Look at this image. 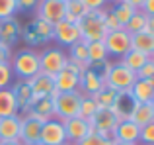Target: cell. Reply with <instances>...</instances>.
<instances>
[{"label": "cell", "instance_id": "cell-46", "mask_svg": "<svg viewBox=\"0 0 154 145\" xmlns=\"http://www.w3.org/2000/svg\"><path fill=\"white\" fill-rule=\"evenodd\" d=\"M125 4H129V6H133L135 10H140L143 8V4H144V0H123Z\"/></svg>", "mask_w": 154, "mask_h": 145}, {"label": "cell", "instance_id": "cell-37", "mask_svg": "<svg viewBox=\"0 0 154 145\" xmlns=\"http://www.w3.org/2000/svg\"><path fill=\"white\" fill-rule=\"evenodd\" d=\"M20 37L23 39V41L27 43L29 47H39V45H43L41 41H39V37H37V34L33 31V27H31V24H27L26 27L22 30V35Z\"/></svg>", "mask_w": 154, "mask_h": 145}, {"label": "cell", "instance_id": "cell-52", "mask_svg": "<svg viewBox=\"0 0 154 145\" xmlns=\"http://www.w3.org/2000/svg\"><path fill=\"white\" fill-rule=\"evenodd\" d=\"M107 2H119V0H107Z\"/></svg>", "mask_w": 154, "mask_h": 145}, {"label": "cell", "instance_id": "cell-16", "mask_svg": "<svg viewBox=\"0 0 154 145\" xmlns=\"http://www.w3.org/2000/svg\"><path fill=\"white\" fill-rule=\"evenodd\" d=\"M20 35H22V26H20V22L14 16L0 20V41L4 45L14 47L20 41Z\"/></svg>", "mask_w": 154, "mask_h": 145}, {"label": "cell", "instance_id": "cell-21", "mask_svg": "<svg viewBox=\"0 0 154 145\" xmlns=\"http://www.w3.org/2000/svg\"><path fill=\"white\" fill-rule=\"evenodd\" d=\"M20 108H18V100H16L12 88H2L0 90V120L2 118H10V116H18Z\"/></svg>", "mask_w": 154, "mask_h": 145}, {"label": "cell", "instance_id": "cell-10", "mask_svg": "<svg viewBox=\"0 0 154 145\" xmlns=\"http://www.w3.org/2000/svg\"><path fill=\"white\" fill-rule=\"evenodd\" d=\"M35 10H37V16H35V18L43 20V22L51 24V26H57V24L63 22L64 16H66L64 4L59 2V0H39Z\"/></svg>", "mask_w": 154, "mask_h": 145}, {"label": "cell", "instance_id": "cell-26", "mask_svg": "<svg viewBox=\"0 0 154 145\" xmlns=\"http://www.w3.org/2000/svg\"><path fill=\"white\" fill-rule=\"evenodd\" d=\"M64 10H66L64 20H66V22H72V24H78L80 20L90 12L82 4V0H68V2H64Z\"/></svg>", "mask_w": 154, "mask_h": 145}, {"label": "cell", "instance_id": "cell-13", "mask_svg": "<svg viewBox=\"0 0 154 145\" xmlns=\"http://www.w3.org/2000/svg\"><path fill=\"white\" fill-rule=\"evenodd\" d=\"M53 27H55V39L60 43V45H64V47H70L72 43H76V41L82 39L78 24H72V22L63 20V22H59Z\"/></svg>", "mask_w": 154, "mask_h": 145}, {"label": "cell", "instance_id": "cell-19", "mask_svg": "<svg viewBox=\"0 0 154 145\" xmlns=\"http://www.w3.org/2000/svg\"><path fill=\"white\" fill-rule=\"evenodd\" d=\"M20 127H22L20 114L10 116V118H2L0 120V141H18Z\"/></svg>", "mask_w": 154, "mask_h": 145}, {"label": "cell", "instance_id": "cell-6", "mask_svg": "<svg viewBox=\"0 0 154 145\" xmlns=\"http://www.w3.org/2000/svg\"><path fill=\"white\" fill-rule=\"evenodd\" d=\"M68 57L63 49L59 47H49V49H43V53H39V67H41L43 75H49L55 79L60 71L64 69Z\"/></svg>", "mask_w": 154, "mask_h": 145}, {"label": "cell", "instance_id": "cell-15", "mask_svg": "<svg viewBox=\"0 0 154 145\" xmlns=\"http://www.w3.org/2000/svg\"><path fill=\"white\" fill-rule=\"evenodd\" d=\"M103 86H105V82L100 79V75L92 69V67H88V69L80 75L78 90H80V94H82V96H96Z\"/></svg>", "mask_w": 154, "mask_h": 145}, {"label": "cell", "instance_id": "cell-50", "mask_svg": "<svg viewBox=\"0 0 154 145\" xmlns=\"http://www.w3.org/2000/svg\"><path fill=\"white\" fill-rule=\"evenodd\" d=\"M150 106H152V110H154V96H152V100H150Z\"/></svg>", "mask_w": 154, "mask_h": 145}, {"label": "cell", "instance_id": "cell-53", "mask_svg": "<svg viewBox=\"0 0 154 145\" xmlns=\"http://www.w3.org/2000/svg\"><path fill=\"white\" fill-rule=\"evenodd\" d=\"M59 2H63V4H64V2H68V0H59Z\"/></svg>", "mask_w": 154, "mask_h": 145}, {"label": "cell", "instance_id": "cell-18", "mask_svg": "<svg viewBox=\"0 0 154 145\" xmlns=\"http://www.w3.org/2000/svg\"><path fill=\"white\" fill-rule=\"evenodd\" d=\"M129 96L135 104H150L154 96V80H135V84L129 90Z\"/></svg>", "mask_w": 154, "mask_h": 145}, {"label": "cell", "instance_id": "cell-24", "mask_svg": "<svg viewBox=\"0 0 154 145\" xmlns=\"http://www.w3.org/2000/svg\"><path fill=\"white\" fill-rule=\"evenodd\" d=\"M133 124H137L139 127L148 126L150 122H154V110L150 104H135L131 110V116H129Z\"/></svg>", "mask_w": 154, "mask_h": 145}, {"label": "cell", "instance_id": "cell-23", "mask_svg": "<svg viewBox=\"0 0 154 145\" xmlns=\"http://www.w3.org/2000/svg\"><path fill=\"white\" fill-rule=\"evenodd\" d=\"M68 61H72L74 65H78L82 71H86L88 67H90V61H88V45H86V41H76V43H72L70 47H68Z\"/></svg>", "mask_w": 154, "mask_h": 145}, {"label": "cell", "instance_id": "cell-49", "mask_svg": "<svg viewBox=\"0 0 154 145\" xmlns=\"http://www.w3.org/2000/svg\"><path fill=\"white\" fill-rule=\"evenodd\" d=\"M0 145H20L18 141H0Z\"/></svg>", "mask_w": 154, "mask_h": 145}, {"label": "cell", "instance_id": "cell-32", "mask_svg": "<svg viewBox=\"0 0 154 145\" xmlns=\"http://www.w3.org/2000/svg\"><path fill=\"white\" fill-rule=\"evenodd\" d=\"M117 96H119V94H117L115 90H111L109 86H103L102 90H100V92H98L96 96H92V98L96 100V104H98V108H107V110H109V108H111L113 104H115Z\"/></svg>", "mask_w": 154, "mask_h": 145}, {"label": "cell", "instance_id": "cell-2", "mask_svg": "<svg viewBox=\"0 0 154 145\" xmlns=\"http://www.w3.org/2000/svg\"><path fill=\"white\" fill-rule=\"evenodd\" d=\"M10 67L14 76H18L20 80H29L33 79L35 75L41 72V67H39V53L33 49H20L16 53H12L10 59Z\"/></svg>", "mask_w": 154, "mask_h": 145}, {"label": "cell", "instance_id": "cell-9", "mask_svg": "<svg viewBox=\"0 0 154 145\" xmlns=\"http://www.w3.org/2000/svg\"><path fill=\"white\" fill-rule=\"evenodd\" d=\"M103 43H105V49H107L109 55L121 59L125 53H129V51H131V34H129L127 30L107 31Z\"/></svg>", "mask_w": 154, "mask_h": 145}, {"label": "cell", "instance_id": "cell-25", "mask_svg": "<svg viewBox=\"0 0 154 145\" xmlns=\"http://www.w3.org/2000/svg\"><path fill=\"white\" fill-rule=\"evenodd\" d=\"M133 106H135V102L131 100V96H129V92H123V94H119L117 96V100H115V104H113L109 110L115 114V118L119 120H129V116H131V110H133Z\"/></svg>", "mask_w": 154, "mask_h": 145}, {"label": "cell", "instance_id": "cell-29", "mask_svg": "<svg viewBox=\"0 0 154 145\" xmlns=\"http://www.w3.org/2000/svg\"><path fill=\"white\" fill-rule=\"evenodd\" d=\"M146 61H150V57L140 53V51H135V49H131L129 53H125L123 57H121V63H123L127 69H131L133 72H137Z\"/></svg>", "mask_w": 154, "mask_h": 145}, {"label": "cell", "instance_id": "cell-35", "mask_svg": "<svg viewBox=\"0 0 154 145\" xmlns=\"http://www.w3.org/2000/svg\"><path fill=\"white\" fill-rule=\"evenodd\" d=\"M76 145H113V139L103 137V135L96 134V131H90L86 137H82Z\"/></svg>", "mask_w": 154, "mask_h": 145}, {"label": "cell", "instance_id": "cell-17", "mask_svg": "<svg viewBox=\"0 0 154 145\" xmlns=\"http://www.w3.org/2000/svg\"><path fill=\"white\" fill-rule=\"evenodd\" d=\"M140 135V127L137 124H133L131 120H121L113 130V139L123 143H137Z\"/></svg>", "mask_w": 154, "mask_h": 145}, {"label": "cell", "instance_id": "cell-43", "mask_svg": "<svg viewBox=\"0 0 154 145\" xmlns=\"http://www.w3.org/2000/svg\"><path fill=\"white\" fill-rule=\"evenodd\" d=\"M82 4L88 10H100V8H105L107 0H82Z\"/></svg>", "mask_w": 154, "mask_h": 145}, {"label": "cell", "instance_id": "cell-7", "mask_svg": "<svg viewBox=\"0 0 154 145\" xmlns=\"http://www.w3.org/2000/svg\"><path fill=\"white\" fill-rule=\"evenodd\" d=\"M88 124H90V131H96V134L103 135V137L113 139V130H115V126L119 124V120L115 118V114H113L111 110H107V108H98V112L88 120Z\"/></svg>", "mask_w": 154, "mask_h": 145}, {"label": "cell", "instance_id": "cell-11", "mask_svg": "<svg viewBox=\"0 0 154 145\" xmlns=\"http://www.w3.org/2000/svg\"><path fill=\"white\" fill-rule=\"evenodd\" d=\"M31 86V94H33V100H31V104L35 102V100H41V98H57V96L60 94L59 90L55 88V79L49 75H43V72H39V75H35L33 79L27 80Z\"/></svg>", "mask_w": 154, "mask_h": 145}, {"label": "cell", "instance_id": "cell-12", "mask_svg": "<svg viewBox=\"0 0 154 145\" xmlns=\"http://www.w3.org/2000/svg\"><path fill=\"white\" fill-rule=\"evenodd\" d=\"M66 141L64 135V126L60 120L51 118L43 124L41 127V135H39V145H63Z\"/></svg>", "mask_w": 154, "mask_h": 145}, {"label": "cell", "instance_id": "cell-39", "mask_svg": "<svg viewBox=\"0 0 154 145\" xmlns=\"http://www.w3.org/2000/svg\"><path fill=\"white\" fill-rule=\"evenodd\" d=\"M135 75H137L139 80H154V61H152V59L146 61L139 71L135 72Z\"/></svg>", "mask_w": 154, "mask_h": 145}, {"label": "cell", "instance_id": "cell-5", "mask_svg": "<svg viewBox=\"0 0 154 145\" xmlns=\"http://www.w3.org/2000/svg\"><path fill=\"white\" fill-rule=\"evenodd\" d=\"M135 80H137V75L119 61V63H113L111 65V71H109L107 80H105V86H109L111 90H115L117 94H123V92L131 90V86L135 84Z\"/></svg>", "mask_w": 154, "mask_h": 145}, {"label": "cell", "instance_id": "cell-28", "mask_svg": "<svg viewBox=\"0 0 154 145\" xmlns=\"http://www.w3.org/2000/svg\"><path fill=\"white\" fill-rule=\"evenodd\" d=\"M109 12H111V14L117 18L119 26H121V27H125V26H127V22L131 20V16L135 14L137 10H135L133 6H129V4H125L123 0H119V2H113V6L109 8Z\"/></svg>", "mask_w": 154, "mask_h": 145}, {"label": "cell", "instance_id": "cell-4", "mask_svg": "<svg viewBox=\"0 0 154 145\" xmlns=\"http://www.w3.org/2000/svg\"><path fill=\"white\" fill-rule=\"evenodd\" d=\"M80 102H82V94L80 90L74 92H60L57 98H53V114L57 120L64 122L74 116L80 114Z\"/></svg>", "mask_w": 154, "mask_h": 145}, {"label": "cell", "instance_id": "cell-14", "mask_svg": "<svg viewBox=\"0 0 154 145\" xmlns=\"http://www.w3.org/2000/svg\"><path fill=\"white\" fill-rule=\"evenodd\" d=\"M63 126H64L66 141H70V143H78L82 137H86V135L90 134V124H88V120L80 118V116H74V118H70V120H64Z\"/></svg>", "mask_w": 154, "mask_h": 145}, {"label": "cell", "instance_id": "cell-42", "mask_svg": "<svg viewBox=\"0 0 154 145\" xmlns=\"http://www.w3.org/2000/svg\"><path fill=\"white\" fill-rule=\"evenodd\" d=\"M37 4H39V0H18V10L29 12V10H35Z\"/></svg>", "mask_w": 154, "mask_h": 145}, {"label": "cell", "instance_id": "cell-20", "mask_svg": "<svg viewBox=\"0 0 154 145\" xmlns=\"http://www.w3.org/2000/svg\"><path fill=\"white\" fill-rule=\"evenodd\" d=\"M10 88H12V92H14L16 100H18L20 112H27L31 108V100H33L29 82H27V80H16V82H12Z\"/></svg>", "mask_w": 154, "mask_h": 145}, {"label": "cell", "instance_id": "cell-33", "mask_svg": "<svg viewBox=\"0 0 154 145\" xmlns=\"http://www.w3.org/2000/svg\"><path fill=\"white\" fill-rule=\"evenodd\" d=\"M29 110L35 112V114H39V116H43L45 120L55 118V114H53V98H49V96H47V98H41V100H35Z\"/></svg>", "mask_w": 154, "mask_h": 145}, {"label": "cell", "instance_id": "cell-3", "mask_svg": "<svg viewBox=\"0 0 154 145\" xmlns=\"http://www.w3.org/2000/svg\"><path fill=\"white\" fill-rule=\"evenodd\" d=\"M22 118V127H20V145H39V135H41V127L47 122L43 116L35 114V112L27 110L23 114H20Z\"/></svg>", "mask_w": 154, "mask_h": 145}, {"label": "cell", "instance_id": "cell-38", "mask_svg": "<svg viewBox=\"0 0 154 145\" xmlns=\"http://www.w3.org/2000/svg\"><path fill=\"white\" fill-rule=\"evenodd\" d=\"M12 76H14V72H12L10 63H0V90L12 84Z\"/></svg>", "mask_w": 154, "mask_h": 145}, {"label": "cell", "instance_id": "cell-54", "mask_svg": "<svg viewBox=\"0 0 154 145\" xmlns=\"http://www.w3.org/2000/svg\"><path fill=\"white\" fill-rule=\"evenodd\" d=\"M152 61H154V57H152Z\"/></svg>", "mask_w": 154, "mask_h": 145}, {"label": "cell", "instance_id": "cell-31", "mask_svg": "<svg viewBox=\"0 0 154 145\" xmlns=\"http://www.w3.org/2000/svg\"><path fill=\"white\" fill-rule=\"evenodd\" d=\"M146 20H148V16L144 14L143 10H137L135 14L131 16V20L127 22V26L123 27V30H127L129 34H139V31H144V27H146Z\"/></svg>", "mask_w": 154, "mask_h": 145}, {"label": "cell", "instance_id": "cell-30", "mask_svg": "<svg viewBox=\"0 0 154 145\" xmlns=\"http://www.w3.org/2000/svg\"><path fill=\"white\" fill-rule=\"evenodd\" d=\"M29 24H31V27H33V31L37 34V37H39L41 43H47V41H51V39H55V27H53L51 24L43 22V20H39V18L31 20Z\"/></svg>", "mask_w": 154, "mask_h": 145}, {"label": "cell", "instance_id": "cell-51", "mask_svg": "<svg viewBox=\"0 0 154 145\" xmlns=\"http://www.w3.org/2000/svg\"><path fill=\"white\" fill-rule=\"evenodd\" d=\"M63 145H76V143H70V141H64Z\"/></svg>", "mask_w": 154, "mask_h": 145}, {"label": "cell", "instance_id": "cell-40", "mask_svg": "<svg viewBox=\"0 0 154 145\" xmlns=\"http://www.w3.org/2000/svg\"><path fill=\"white\" fill-rule=\"evenodd\" d=\"M139 141L143 145H154V122H150L148 126H144V127H140Z\"/></svg>", "mask_w": 154, "mask_h": 145}, {"label": "cell", "instance_id": "cell-1", "mask_svg": "<svg viewBox=\"0 0 154 145\" xmlns=\"http://www.w3.org/2000/svg\"><path fill=\"white\" fill-rule=\"evenodd\" d=\"M105 14H107V8L90 10L78 22L82 41L90 43V41H103L105 39V35H107V30H105Z\"/></svg>", "mask_w": 154, "mask_h": 145}, {"label": "cell", "instance_id": "cell-44", "mask_svg": "<svg viewBox=\"0 0 154 145\" xmlns=\"http://www.w3.org/2000/svg\"><path fill=\"white\" fill-rule=\"evenodd\" d=\"M10 59H12V47L4 45L0 41V63H10Z\"/></svg>", "mask_w": 154, "mask_h": 145}, {"label": "cell", "instance_id": "cell-41", "mask_svg": "<svg viewBox=\"0 0 154 145\" xmlns=\"http://www.w3.org/2000/svg\"><path fill=\"white\" fill-rule=\"evenodd\" d=\"M105 30L107 31H117V30H123V27L119 26V22H117V18L109 12L107 8V14H105Z\"/></svg>", "mask_w": 154, "mask_h": 145}, {"label": "cell", "instance_id": "cell-48", "mask_svg": "<svg viewBox=\"0 0 154 145\" xmlns=\"http://www.w3.org/2000/svg\"><path fill=\"white\" fill-rule=\"evenodd\" d=\"M113 145H137V143H123V141H117V139H113Z\"/></svg>", "mask_w": 154, "mask_h": 145}, {"label": "cell", "instance_id": "cell-47", "mask_svg": "<svg viewBox=\"0 0 154 145\" xmlns=\"http://www.w3.org/2000/svg\"><path fill=\"white\" fill-rule=\"evenodd\" d=\"M144 31H148L150 35H154V16H148V20H146V27H144Z\"/></svg>", "mask_w": 154, "mask_h": 145}, {"label": "cell", "instance_id": "cell-27", "mask_svg": "<svg viewBox=\"0 0 154 145\" xmlns=\"http://www.w3.org/2000/svg\"><path fill=\"white\" fill-rule=\"evenodd\" d=\"M86 45H88V61H90V65H98V63L107 61L109 53L105 49L103 41H90Z\"/></svg>", "mask_w": 154, "mask_h": 145}, {"label": "cell", "instance_id": "cell-8", "mask_svg": "<svg viewBox=\"0 0 154 145\" xmlns=\"http://www.w3.org/2000/svg\"><path fill=\"white\" fill-rule=\"evenodd\" d=\"M82 69L78 65H74L72 61H66L64 69L55 76V88L59 92H74L78 90L80 84V75H82Z\"/></svg>", "mask_w": 154, "mask_h": 145}, {"label": "cell", "instance_id": "cell-36", "mask_svg": "<svg viewBox=\"0 0 154 145\" xmlns=\"http://www.w3.org/2000/svg\"><path fill=\"white\" fill-rule=\"evenodd\" d=\"M18 12V0H0V20L12 18Z\"/></svg>", "mask_w": 154, "mask_h": 145}, {"label": "cell", "instance_id": "cell-45", "mask_svg": "<svg viewBox=\"0 0 154 145\" xmlns=\"http://www.w3.org/2000/svg\"><path fill=\"white\" fill-rule=\"evenodd\" d=\"M140 10H143L146 16H154V0H144V4H143Z\"/></svg>", "mask_w": 154, "mask_h": 145}, {"label": "cell", "instance_id": "cell-34", "mask_svg": "<svg viewBox=\"0 0 154 145\" xmlns=\"http://www.w3.org/2000/svg\"><path fill=\"white\" fill-rule=\"evenodd\" d=\"M98 112V104H96V100L92 98V96H82V102H80V118L84 120H90L92 116Z\"/></svg>", "mask_w": 154, "mask_h": 145}, {"label": "cell", "instance_id": "cell-22", "mask_svg": "<svg viewBox=\"0 0 154 145\" xmlns=\"http://www.w3.org/2000/svg\"><path fill=\"white\" fill-rule=\"evenodd\" d=\"M131 49L140 51V53L154 57V35H150L148 31H139V34L131 35Z\"/></svg>", "mask_w": 154, "mask_h": 145}]
</instances>
